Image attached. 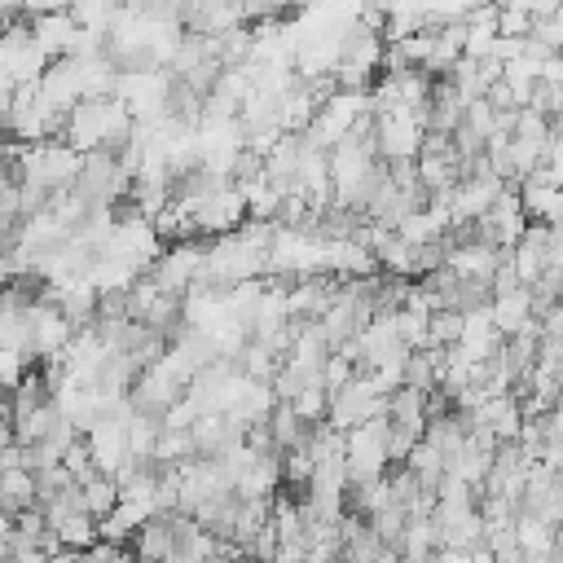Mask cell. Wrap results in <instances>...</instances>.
<instances>
[{"mask_svg":"<svg viewBox=\"0 0 563 563\" xmlns=\"http://www.w3.org/2000/svg\"><path fill=\"white\" fill-rule=\"evenodd\" d=\"M391 466V413H378L347 431V475L352 484L383 479Z\"/></svg>","mask_w":563,"mask_h":563,"instance_id":"obj_6","label":"cell"},{"mask_svg":"<svg viewBox=\"0 0 563 563\" xmlns=\"http://www.w3.org/2000/svg\"><path fill=\"white\" fill-rule=\"evenodd\" d=\"M40 97L57 110V114H70L88 92H84V66L79 57H53V66L44 70L40 79Z\"/></svg>","mask_w":563,"mask_h":563,"instance_id":"obj_12","label":"cell"},{"mask_svg":"<svg viewBox=\"0 0 563 563\" xmlns=\"http://www.w3.org/2000/svg\"><path fill=\"white\" fill-rule=\"evenodd\" d=\"M114 97H123V106L136 114V123H145V119H163V114H172L176 79H172L167 66H123Z\"/></svg>","mask_w":563,"mask_h":563,"instance_id":"obj_3","label":"cell"},{"mask_svg":"<svg viewBox=\"0 0 563 563\" xmlns=\"http://www.w3.org/2000/svg\"><path fill=\"white\" fill-rule=\"evenodd\" d=\"M378 119V154L387 163H413L431 132V110H383Z\"/></svg>","mask_w":563,"mask_h":563,"instance_id":"obj_7","label":"cell"},{"mask_svg":"<svg viewBox=\"0 0 563 563\" xmlns=\"http://www.w3.org/2000/svg\"><path fill=\"white\" fill-rule=\"evenodd\" d=\"M493 321H497V330L506 334V339H515V334H523L528 325H537V290L532 286H515V290H501V295H493Z\"/></svg>","mask_w":563,"mask_h":563,"instance_id":"obj_17","label":"cell"},{"mask_svg":"<svg viewBox=\"0 0 563 563\" xmlns=\"http://www.w3.org/2000/svg\"><path fill=\"white\" fill-rule=\"evenodd\" d=\"M515 541H519V550L528 554V563H550V554H554V545H559V528H554L550 519L523 510V515L515 519Z\"/></svg>","mask_w":563,"mask_h":563,"instance_id":"obj_18","label":"cell"},{"mask_svg":"<svg viewBox=\"0 0 563 563\" xmlns=\"http://www.w3.org/2000/svg\"><path fill=\"white\" fill-rule=\"evenodd\" d=\"M176 545H180V537H176L172 515H154V519L132 537V550H136L141 559H150V563H163L167 554H176Z\"/></svg>","mask_w":563,"mask_h":563,"instance_id":"obj_20","label":"cell"},{"mask_svg":"<svg viewBox=\"0 0 563 563\" xmlns=\"http://www.w3.org/2000/svg\"><path fill=\"white\" fill-rule=\"evenodd\" d=\"M431 563H471V550H457V545H440L431 554Z\"/></svg>","mask_w":563,"mask_h":563,"instance_id":"obj_29","label":"cell"},{"mask_svg":"<svg viewBox=\"0 0 563 563\" xmlns=\"http://www.w3.org/2000/svg\"><path fill=\"white\" fill-rule=\"evenodd\" d=\"M79 488H84V510H88L92 519H106V515H110V510L123 501L119 479H114V475H101V471H97L92 479H84Z\"/></svg>","mask_w":563,"mask_h":563,"instance_id":"obj_23","label":"cell"},{"mask_svg":"<svg viewBox=\"0 0 563 563\" xmlns=\"http://www.w3.org/2000/svg\"><path fill=\"white\" fill-rule=\"evenodd\" d=\"M462 339V308H435L431 312V347H453Z\"/></svg>","mask_w":563,"mask_h":563,"instance_id":"obj_26","label":"cell"},{"mask_svg":"<svg viewBox=\"0 0 563 563\" xmlns=\"http://www.w3.org/2000/svg\"><path fill=\"white\" fill-rule=\"evenodd\" d=\"M466 418H471V427H488L497 440H519L528 413H523L519 396H484Z\"/></svg>","mask_w":563,"mask_h":563,"instance_id":"obj_16","label":"cell"},{"mask_svg":"<svg viewBox=\"0 0 563 563\" xmlns=\"http://www.w3.org/2000/svg\"><path fill=\"white\" fill-rule=\"evenodd\" d=\"M0 506H4V515H22V510L40 506V475L31 466H4V475H0Z\"/></svg>","mask_w":563,"mask_h":563,"instance_id":"obj_19","label":"cell"},{"mask_svg":"<svg viewBox=\"0 0 563 563\" xmlns=\"http://www.w3.org/2000/svg\"><path fill=\"white\" fill-rule=\"evenodd\" d=\"M136 132V114L123 106V97H84L70 114H66V132L62 141H70L75 150L92 154V150H123Z\"/></svg>","mask_w":563,"mask_h":563,"instance_id":"obj_1","label":"cell"},{"mask_svg":"<svg viewBox=\"0 0 563 563\" xmlns=\"http://www.w3.org/2000/svg\"><path fill=\"white\" fill-rule=\"evenodd\" d=\"M387 409H391V396H378L374 383L365 374H356L347 387H339L330 396V418L325 422L339 427V431H352V427H361V422H369V418H378Z\"/></svg>","mask_w":563,"mask_h":563,"instance_id":"obj_9","label":"cell"},{"mask_svg":"<svg viewBox=\"0 0 563 563\" xmlns=\"http://www.w3.org/2000/svg\"><path fill=\"white\" fill-rule=\"evenodd\" d=\"M475 224V238H484V242H493V246H501V251H510L523 233H528V211H523V198H519V185H506V194L493 202V211L488 216H479V220H471Z\"/></svg>","mask_w":563,"mask_h":563,"instance_id":"obj_10","label":"cell"},{"mask_svg":"<svg viewBox=\"0 0 563 563\" xmlns=\"http://www.w3.org/2000/svg\"><path fill=\"white\" fill-rule=\"evenodd\" d=\"M501 343H506V334L497 330L488 303L462 312V339H457V347H462L471 361H493V356L501 352Z\"/></svg>","mask_w":563,"mask_h":563,"instance_id":"obj_15","label":"cell"},{"mask_svg":"<svg viewBox=\"0 0 563 563\" xmlns=\"http://www.w3.org/2000/svg\"><path fill=\"white\" fill-rule=\"evenodd\" d=\"M501 264V246L484 242V238H471V242H457L449 246V268L462 277V282H479L493 290V273Z\"/></svg>","mask_w":563,"mask_h":563,"instance_id":"obj_14","label":"cell"},{"mask_svg":"<svg viewBox=\"0 0 563 563\" xmlns=\"http://www.w3.org/2000/svg\"><path fill=\"white\" fill-rule=\"evenodd\" d=\"M330 396H334V391H330L321 378H312V383H303V387L295 391V400H290V405H295V413H299L308 427H317V422H325V418H330Z\"/></svg>","mask_w":563,"mask_h":563,"instance_id":"obj_25","label":"cell"},{"mask_svg":"<svg viewBox=\"0 0 563 563\" xmlns=\"http://www.w3.org/2000/svg\"><path fill=\"white\" fill-rule=\"evenodd\" d=\"M405 466H409V471H413V475H418L427 488H435V484L444 479V471H449V457L440 453V444H431V440L422 435V440L413 444V453L405 457Z\"/></svg>","mask_w":563,"mask_h":563,"instance_id":"obj_24","label":"cell"},{"mask_svg":"<svg viewBox=\"0 0 563 563\" xmlns=\"http://www.w3.org/2000/svg\"><path fill=\"white\" fill-rule=\"evenodd\" d=\"M435 550H440V523H435V515H409V528L400 537V554L413 559V563H427Z\"/></svg>","mask_w":563,"mask_h":563,"instance_id":"obj_21","label":"cell"},{"mask_svg":"<svg viewBox=\"0 0 563 563\" xmlns=\"http://www.w3.org/2000/svg\"><path fill=\"white\" fill-rule=\"evenodd\" d=\"M356 378V361L343 352V347H334L330 356H325V369H321V383L330 387V391H339V387H347Z\"/></svg>","mask_w":563,"mask_h":563,"instance_id":"obj_27","label":"cell"},{"mask_svg":"<svg viewBox=\"0 0 563 563\" xmlns=\"http://www.w3.org/2000/svg\"><path fill=\"white\" fill-rule=\"evenodd\" d=\"M449 233V224L431 211V207H413L396 220V238H405L409 246H427V242H440Z\"/></svg>","mask_w":563,"mask_h":563,"instance_id":"obj_22","label":"cell"},{"mask_svg":"<svg viewBox=\"0 0 563 563\" xmlns=\"http://www.w3.org/2000/svg\"><path fill=\"white\" fill-rule=\"evenodd\" d=\"M75 330L79 325L62 312V303H53L48 295H35L31 299V352L40 361H62V352L75 339Z\"/></svg>","mask_w":563,"mask_h":563,"instance_id":"obj_8","label":"cell"},{"mask_svg":"<svg viewBox=\"0 0 563 563\" xmlns=\"http://www.w3.org/2000/svg\"><path fill=\"white\" fill-rule=\"evenodd\" d=\"M365 114H374L369 88H334V92L321 101V110H317V119H312V128H308L303 136L317 141L321 150H334L339 141L352 136V128H356Z\"/></svg>","mask_w":563,"mask_h":563,"instance_id":"obj_4","label":"cell"},{"mask_svg":"<svg viewBox=\"0 0 563 563\" xmlns=\"http://www.w3.org/2000/svg\"><path fill=\"white\" fill-rule=\"evenodd\" d=\"M202 260H207V246L176 242V246H167V251L154 260L150 277L158 282L163 295H180V299H185V290L198 286V277H202Z\"/></svg>","mask_w":563,"mask_h":563,"instance_id":"obj_11","label":"cell"},{"mask_svg":"<svg viewBox=\"0 0 563 563\" xmlns=\"http://www.w3.org/2000/svg\"><path fill=\"white\" fill-rule=\"evenodd\" d=\"M48 66H53V57L40 48L35 31L13 18L4 40H0V84H4V92L22 88V84H40Z\"/></svg>","mask_w":563,"mask_h":563,"instance_id":"obj_5","label":"cell"},{"mask_svg":"<svg viewBox=\"0 0 563 563\" xmlns=\"http://www.w3.org/2000/svg\"><path fill=\"white\" fill-rule=\"evenodd\" d=\"M31 31H35V40H40V48L48 57H75L84 48V26H79V18L70 9L31 18Z\"/></svg>","mask_w":563,"mask_h":563,"instance_id":"obj_13","label":"cell"},{"mask_svg":"<svg viewBox=\"0 0 563 563\" xmlns=\"http://www.w3.org/2000/svg\"><path fill=\"white\" fill-rule=\"evenodd\" d=\"M62 9H70V0H22L26 18H44V13H62Z\"/></svg>","mask_w":563,"mask_h":563,"instance_id":"obj_28","label":"cell"},{"mask_svg":"<svg viewBox=\"0 0 563 563\" xmlns=\"http://www.w3.org/2000/svg\"><path fill=\"white\" fill-rule=\"evenodd\" d=\"M268 273H290V277L325 273V233L312 224H277L268 246Z\"/></svg>","mask_w":563,"mask_h":563,"instance_id":"obj_2","label":"cell"}]
</instances>
